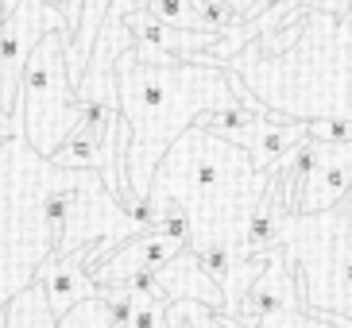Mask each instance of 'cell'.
I'll list each match as a JSON object with an SVG mask.
<instances>
[{
	"instance_id": "obj_1",
	"label": "cell",
	"mask_w": 352,
	"mask_h": 328,
	"mask_svg": "<svg viewBox=\"0 0 352 328\" xmlns=\"http://www.w3.org/2000/svg\"><path fill=\"white\" fill-rule=\"evenodd\" d=\"M267 189V174L252 166L244 147L228 143L225 135L190 124L159 159L147 197L151 201H178L194 224V244H228L244 251V232Z\"/></svg>"
},
{
	"instance_id": "obj_2",
	"label": "cell",
	"mask_w": 352,
	"mask_h": 328,
	"mask_svg": "<svg viewBox=\"0 0 352 328\" xmlns=\"http://www.w3.org/2000/svg\"><path fill=\"white\" fill-rule=\"evenodd\" d=\"M120 116L132 128V143L124 159V178L132 194H147L159 159L166 147L186 132L206 108L236 101L228 89V66H201V62H170L151 66L140 62L128 47L113 66Z\"/></svg>"
},
{
	"instance_id": "obj_3",
	"label": "cell",
	"mask_w": 352,
	"mask_h": 328,
	"mask_svg": "<svg viewBox=\"0 0 352 328\" xmlns=\"http://www.w3.org/2000/svg\"><path fill=\"white\" fill-rule=\"evenodd\" d=\"M279 247L302 305L352 320V189L321 213H283Z\"/></svg>"
},
{
	"instance_id": "obj_4",
	"label": "cell",
	"mask_w": 352,
	"mask_h": 328,
	"mask_svg": "<svg viewBox=\"0 0 352 328\" xmlns=\"http://www.w3.org/2000/svg\"><path fill=\"white\" fill-rule=\"evenodd\" d=\"M66 43L70 39L54 27L32 47L20 78V101L12 113V132L47 159L66 135L82 128V101L66 73Z\"/></svg>"
},
{
	"instance_id": "obj_5",
	"label": "cell",
	"mask_w": 352,
	"mask_h": 328,
	"mask_svg": "<svg viewBox=\"0 0 352 328\" xmlns=\"http://www.w3.org/2000/svg\"><path fill=\"white\" fill-rule=\"evenodd\" d=\"M182 247L186 244L163 236L159 228H144V232H135L132 239H124L120 247H113L104 259H97L94 267H89V274H94L97 286H124L135 274H151V270H159L163 263H170Z\"/></svg>"
},
{
	"instance_id": "obj_6",
	"label": "cell",
	"mask_w": 352,
	"mask_h": 328,
	"mask_svg": "<svg viewBox=\"0 0 352 328\" xmlns=\"http://www.w3.org/2000/svg\"><path fill=\"white\" fill-rule=\"evenodd\" d=\"M39 290L47 294V309L54 320H63L74 305L89 298H101V286L89 274L85 255H54L51 263L39 267Z\"/></svg>"
},
{
	"instance_id": "obj_7",
	"label": "cell",
	"mask_w": 352,
	"mask_h": 328,
	"mask_svg": "<svg viewBox=\"0 0 352 328\" xmlns=\"http://www.w3.org/2000/svg\"><path fill=\"white\" fill-rule=\"evenodd\" d=\"M155 274H159V282H163L166 301L194 298V301H206V305L225 309V294H221V286L206 274V270H201V263H197V251H194V247H182V251H178L170 263H163Z\"/></svg>"
},
{
	"instance_id": "obj_8",
	"label": "cell",
	"mask_w": 352,
	"mask_h": 328,
	"mask_svg": "<svg viewBox=\"0 0 352 328\" xmlns=\"http://www.w3.org/2000/svg\"><path fill=\"white\" fill-rule=\"evenodd\" d=\"M113 0H82V20H78V35L74 43H66V73H70V85L78 89L85 73V62H89V51H94V39L104 23V12H109Z\"/></svg>"
},
{
	"instance_id": "obj_9",
	"label": "cell",
	"mask_w": 352,
	"mask_h": 328,
	"mask_svg": "<svg viewBox=\"0 0 352 328\" xmlns=\"http://www.w3.org/2000/svg\"><path fill=\"white\" fill-rule=\"evenodd\" d=\"M51 163L58 170H101V135L85 132V128L70 132L51 151Z\"/></svg>"
},
{
	"instance_id": "obj_10",
	"label": "cell",
	"mask_w": 352,
	"mask_h": 328,
	"mask_svg": "<svg viewBox=\"0 0 352 328\" xmlns=\"http://www.w3.org/2000/svg\"><path fill=\"white\" fill-rule=\"evenodd\" d=\"M252 328H344V320L337 313H314L302 301H294V305H283L267 317H259Z\"/></svg>"
},
{
	"instance_id": "obj_11",
	"label": "cell",
	"mask_w": 352,
	"mask_h": 328,
	"mask_svg": "<svg viewBox=\"0 0 352 328\" xmlns=\"http://www.w3.org/2000/svg\"><path fill=\"white\" fill-rule=\"evenodd\" d=\"M306 124H310V139L318 143H352V116H306Z\"/></svg>"
},
{
	"instance_id": "obj_12",
	"label": "cell",
	"mask_w": 352,
	"mask_h": 328,
	"mask_svg": "<svg viewBox=\"0 0 352 328\" xmlns=\"http://www.w3.org/2000/svg\"><path fill=\"white\" fill-rule=\"evenodd\" d=\"M124 328H166V301L132 294V309H128Z\"/></svg>"
},
{
	"instance_id": "obj_13",
	"label": "cell",
	"mask_w": 352,
	"mask_h": 328,
	"mask_svg": "<svg viewBox=\"0 0 352 328\" xmlns=\"http://www.w3.org/2000/svg\"><path fill=\"white\" fill-rule=\"evenodd\" d=\"M310 8H318V12H349V4L352 0H306Z\"/></svg>"
},
{
	"instance_id": "obj_14",
	"label": "cell",
	"mask_w": 352,
	"mask_h": 328,
	"mask_svg": "<svg viewBox=\"0 0 352 328\" xmlns=\"http://www.w3.org/2000/svg\"><path fill=\"white\" fill-rule=\"evenodd\" d=\"M228 4H232V8H236L240 16H244V20H248V12H252V0H228Z\"/></svg>"
},
{
	"instance_id": "obj_15",
	"label": "cell",
	"mask_w": 352,
	"mask_h": 328,
	"mask_svg": "<svg viewBox=\"0 0 352 328\" xmlns=\"http://www.w3.org/2000/svg\"><path fill=\"white\" fill-rule=\"evenodd\" d=\"M4 325H8V317H4V313H0V328H4Z\"/></svg>"
},
{
	"instance_id": "obj_16",
	"label": "cell",
	"mask_w": 352,
	"mask_h": 328,
	"mask_svg": "<svg viewBox=\"0 0 352 328\" xmlns=\"http://www.w3.org/2000/svg\"><path fill=\"white\" fill-rule=\"evenodd\" d=\"M341 320H344V317H341ZM344 328H352V320H344Z\"/></svg>"
}]
</instances>
